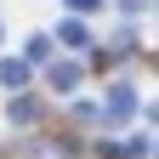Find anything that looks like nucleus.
Listing matches in <instances>:
<instances>
[{"instance_id":"1","label":"nucleus","mask_w":159,"mask_h":159,"mask_svg":"<svg viewBox=\"0 0 159 159\" xmlns=\"http://www.w3.org/2000/svg\"><path fill=\"white\" fill-rule=\"evenodd\" d=\"M108 108H114V114H131V108H136V97H131V91H114V97H108Z\"/></svg>"},{"instance_id":"2","label":"nucleus","mask_w":159,"mask_h":159,"mask_svg":"<svg viewBox=\"0 0 159 159\" xmlns=\"http://www.w3.org/2000/svg\"><path fill=\"white\" fill-rule=\"evenodd\" d=\"M51 80H57L63 91H74V85H80V68H51Z\"/></svg>"},{"instance_id":"3","label":"nucleus","mask_w":159,"mask_h":159,"mask_svg":"<svg viewBox=\"0 0 159 159\" xmlns=\"http://www.w3.org/2000/svg\"><path fill=\"white\" fill-rule=\"evenodd\" d=\"M63 40H68V46H85V40H91V34H85V29H80V23H63Z\"/></svg>"},{"instance_id":"4","label":"nucleus","mask_w":159,"mask_h":159,"mask_svg":"<svg viewBox=\"0 0 159 159\" xmlns=\"http://www.w3.org/2000/svg\"><path fill=\"white\" fill-rule=\"evenodd\" d=\"M68 6H97V0H68Z\"/></svg>"}]
</instances>
